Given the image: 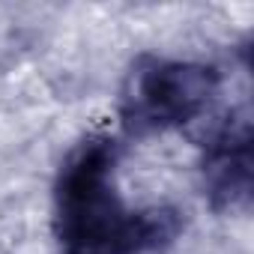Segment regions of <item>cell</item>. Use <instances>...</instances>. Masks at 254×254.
Returning <instances> with one entry per match:
<instances>
[{"label": "cell", "mask_w": 254, "mask_h": 254, "mask_svg": "<svg viewBox=\"0 0 254 254\" xmlns=\"http://www.w3.org/2000/svg\"><path fill=\"white\" fill-rule=\"evenodd\" d=\"M206 191L218 206H239L251 189V126L245 114L227 117L212 132L203 159Z\"/></svg>", "instance_id": "obj_3"}, {"label": "cell", "mask_w": 254, "mask_h": 254, "mask_svg": "<svg viewBox=\"0 0 254 254\" xmlns=\"http://www.w3.org/2000/svg\"><path fill=\"white\" fill-rule=\"evenodd\" d=\"M215 66L189 60H141L120 96L123 126L135 135L168 132L197 120L218 96Z\"/></svg>", "instance_id": "obj_2"}, {"label": "cell", "mask_w": 254, "mask_h": 254, "mask_svg": "<svg viewBox=\"0 0 254 254\" xmlns=\"http://www.w3.org/2000/svg\"><path fill=\"white\" fill-rule=\"evenodd\" d=\"M117 144H81L57 177V236L63 254H147L177 233V212L132 209L114 189Z\"/></svg>", "instance_id": "obj_1"}]
</instances>
